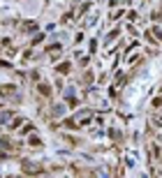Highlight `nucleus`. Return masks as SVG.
<instances>
[]
</instances>
